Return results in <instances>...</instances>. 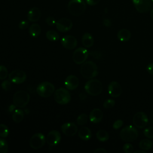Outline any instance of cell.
<instances>
[{
	"label": "cell",
	"mask_w": 153,
	"mask_h": 153,
	"mask_svg": "<svg viewBox=\"0 0 153 153\" xmlns=\"http://www.w3.org/2000/svg\"><path fill=\"white\" fill-rule=\"evenodd\" d=\"M81 75L85 79H91L98 74V69L96 64L92 61H87L82 63L80 68Z\"/></svg>",
	"instance_id": "1"
},
{
	"label": "cell",
	"mask_w": 153,
	"mask_h": 153,
	"mask_svg": "<svg viewBox=\"0 0 153 153\" xmlns=\"http://www.w3.org/2000/svg\"><path fill=\"white\" fill-rule=\"evenodd\" d=\"M85 9L86 4L84 0H70L68 4V10L73 16H78L82 14Z\"/></svg>",
	"instance_id": "2"
},
{
	"label": "cell",
	"mask_w": 153,
	"mask_h": 153,
	"mask_svg": "<svg viewBox=\"0 0 153 153\" xmlns=\"http://www.w3.org/2000/svg\"><path fill=\"white\" fill-rule=\"evenodd\" d=\"M84 89L90 95L96 96L99 95L103 90L102 82L97 79H90L85 84Z\"/></svg>",
	"instance_id": "3"
},
{
	"label": "cell",
	"mask_w": 153,
	"mask_h": 153,
	"mask_svg": "<svg viewBox=\"0 0 153 153\" xmlns=\"http://www.w3.org/2000/svg\"><path fill=\"white\" fill-rule=\"evenodd\" d=\"M139 135L138 131L136 127L129 125L121 129L120 133V138L126 142H131L136 140Z\"/></svg>",
	"instance_id": "4"
},
{
	"label": "cell",
	"mask_w": 153,
	"mask_h": 153,
	"mask_svg": "<svg viewBox=\"0 0 153 153\" xmlns=\"http://www.w3.org/2000/svg\"><path fill=\"white\" fill-rule=\"evenodd\" d=\"M30 100L29 94L25 90H19L14 93L13 97V103L19 108H24Z\"/></svg>",
	"instance_id": "5"
},
{
	"label": "cell",
	"mask_w": 153,
	"mask_h": 153,
	"mask_svg": "<svg viewBox=\"0 0 153 153\" xmlns=\"http://www.w3.org/2000/svg\"><path fill=\"white\" fill-rule=\"evenodd\" d=\"M37 94L42 97L51 96L55 91V87L53 84L48 81L41 82L36 87Z\"/></svg>",
	"instance_id": "6"
},
{
	"label": "cell",
	"mask_w": 153,
	"mask_h": 153,
	"mask_svg": "<svg viewBox=\"0 0 153 153\" xmlns=\"http://www.w3.org/2000/svg\"><path fill=\"white\" fill-rule=\"evenodd\" d=\"M54 100L60 105H66L71 100V95L69 91L64 88H60L54 93Z\"/></svg>",
	"instance_id": "7"
},
{
	"label": "cell",
	"mask_w": 153,
	"mask_h": 153,
	"mask_svg": "<svg viewBox=\"0 0 153 153\" xmlns=\"http://www.w3.org/2000/svg\"><path fill=\"white\" fill-rule=\"evenodd\" d=\"M88 54L89 53L85 48L80 47L74 51L72 55V59L76 64L81 65L85 62Z\"/></svg>",
	"instance_id": "8"
},
{
	"label": "cell",
	"mask_w": 153,
	"mask_h": 153,
	"mask_svg": "<svg viewBox=\"0 0 153 153\" xmlns=\"http://www.w3.org/2000/svg\"><path fill=\"white\" fill-rule=\"evenodd\" d=\"M46 141L44 134L42 133H36L32 135L29 140L30 146L34 149H38L42 148Z\"/></svg>",
	"instance_id": "9"
},
{
	"label": "cell",
	"mask_w": 153,
	"mask_h": 153,
	"mask_svg": "<svg viewBox=\"0 0 153 153\" xmlns=\"http://www.w3.org/2000/svg\"><path fill=\"white\" fill-rule=\"evenodd\" d=\"M136 10L140 13L149 11L152 7V0H132Z\"/></svg>",
	"instance_id": "10"
},
{
	"label": "cell",
	"mask_w": 153,
	"mask_h": 153,
	"mask_svg": "<svg viewBox=\"0 0 153 153\" xmlns=\"http://www.w3.org/2000/svg\"><path fill=\"white\" fill-rule=\"evenodd\" d=\"M134 126L139 128L145 127L148 124V118L147 115L143 112H137L133 118Z\"/></svg>",
	"instance_id": "11"
},
{
	"label": "cell",
	"mask_w": 153,
	"mask_h": 153,
	"mask_svg": "<svg viewBox=\"0 0 153 153\" xmlns=\"http://www.w3.org/2000/svg\"><path fill=\"white\" fill-rule=\"evenodd\" d=\"M8 79L13 83L20 84L24 82L27 78L26 74L22 70H14L8 75Z\"/></svg>",
	"instance_id": "12"
},
{
	"label": "cell",
	"mask_w": 153,
	"mask_h": 153,
	"mask_svg": "<svg viewBox=\"0 0 153 153\" xmlns=\"http://www.w3.org/2000/svg\"><path fill=\"white\" fill-rule=\"evenodd\" d=\"M72 22L68 18H62L56 22V26L57 29L61 32L69 31L72 27Z\"/></svg>",
	"instance_id": "13"
},
{
	"label": "cell",
	"mask_w": 153,
	"mask_h": 153,
	"mask_svg": "<svg viewBox=\"0 0 153 153\" xmlns=\"http://www.w3.org/2000/svg\"><path fill=\"white\" fill-rule=\"evenodd\" d=\"M61 140V135L57 130H51L46 137V142L49 146H53L57 145Z\"/></svg>",
	"instance_id": "14"
},
{
	"label": "cell",
	"mask_w": 153,
	"mask_h": 153,
	"mask_svg": "<svg viewBox=\"0 0 153 153\" xmlns=\"http://www.w3.org/2000/svg\"><path fill=\"white\" fill-rule=\"evenodd\" d=\"M61 130L68 136H74L78 131V127L74 123H66L61 126Z\"/></svg>",
	"instance_id": "15"
},
{
	"label": "cell",
	"mask_w": 153,
	"mask_h": 153,
	"mask_svg": "<svg viewBox=\"0 0 153 153\" xmlns=\"http://www.w3.org/2000/svg\"><path fill=\"white\" fill-rule=\"evenodd\" d=\"M108 90L109 95L112 97H118L122 93V88L120 84L115 81H111L109 83Z\"/></svg>",
	"instance_id": "16"
},
{
	"label": "cell",
	"mask_w": 153,
	"mask_h": 153,
	"mask_svg": "<svg viewBox=\"0 0 153 153\" xmlns=\"http://www.w3.org/2000/svg\"><path fill=\"white\" fill-rule=\"evenodd\" d=\"M62 46L68 50H72L77 45L76 39L72 35H65L61 39Z\"/></svg>",
	"instance_id": "17"
},
{
	"label": "cell",
	"mask_w": 153,
	"mask_h": 153,
	"mask_svg": "<svg viewBox=\"0 0 153 153\" xmlns=\"http://www.w3.org/2000/svg\"><path fill=\"white\" fill-rule=\"evenodd\" d=\"M64 84L68 90H74L79 85V79L76 76L71 75L66 78Z\"/></svg>",
	"instance_id": "18"
},
{
	"label": "cell",
	"mask_w": 153,
	"mask_h": 153,
	"mask_svg": "<svg viewBox=\"0 0 153 153\" xmlns=\"http://www.w3.org/2000/svg\"><path fill=\"white\" fill-rule=\"evenodd\" d=\"M103 116V114L102 110L99 108H94L90 112L89 115V119L91 123L96 124L102 121Z\"/></svg>",
	"instance_id": "19"
},
{
	"label": "cell",
	"mask_w": 153,
	"mask_h": 153,
	"mask_svg": "<svg viewBox=\"0 0 153 153\" xmlns=\"http://www.w3.org/2000/svg\"><path fill=\"white\" fill-rule=\"evenodd\" d=\"M41 16V13L39 8L34 7L32 8L27 13V17L29 22H35L39 20Z\"/></svg>",
	"instance_id": "20"
},
{
	"label": "cell",
	"mask_w": 153,
	"mask_h": 153,
	"mask_svg": "<svg viewBox=\"0 0 153 153\" xmlns=\"http://www.w3.org/2000/svg\"><path fill=\"white\" fill-rule=\"evenodd\" d=\"M78 134L79 137L83 140H88L91 137V131L90 129L85 126L82 127L79 129Z\"/></svg>",
	"instance_id": "21"
},
{
	"label": "cell",
	"mask_w": 153,
	"mask_h": 153,
	"mask_svg": "<svg viewBox=\"0 0 153 153\" xmlns=\"http://www.w3.org/2000/svg\"><path fill=\"white\" fill-rule=\"evenodd\" d=\"M117 38L122 42H127L131 38V32L127 29H122L118 32Z\"/></svg>",
	"instance_id": "22"
},
{
	"label": "cell",
	"mask_w": 153,
	"mask_h": 153,
	"mask_svg": "<svg viewBox=\"0 0 153 153\" xmlns=\"http://www.w3.org/2000/svg\"><path fill=\"white\" fill-rule=\"evenodd\" d=\"M82 45L86 48H90L94 44V38L90 33H85L82 36Z\"/></svg>",
	"instance_id": "23"
},
{
	"label": "cell",
	"mask_w": 153,
	"mask_h": 153,
	"mask_svg": "<svg viewBox=\"0 0 153 153\" xmlns=\"http://www.w3.org/2000/svg\"><path fill=\"white\" fill-rule=\"evenodd\" d=\"M41 32V26L37 23L32 24L29 27V35L33 38L38 37L40 35Z\"/></svg>",
	"instance_id": "24"
},
{
	"label": "cell",
	"mask_w": 153,
	"mask_h": 153,
	"mask_svg": "<svg viewBox=\"0 0 153 153\" xmlns=\"http://www.w3.org/2000/svg\"><path fill=\"white\" fill-rule=\"evenodd\" d=\"M24 115H25L24 112L22 109H16L14 110L12 115V118L15 123H19L23 120L24 118Z\"/></svg>",
	"instance_id": "25"
},
{
	"label": "cell",
	"mask_w": 153,
	"mask_h": 153,
	"mask_svg": "<svg viewBox=\"0 0 153 153\" xmlns=\"http://www.w3.org/2000/svg\"><path fill=\"white\" fill-rule=\"evenodd\" d=\"M96 135V138L100 142H106L109 138V135L108 133L106 130L102 129L98 130Z\"/></svg>",
	"instance_id": "26"
},
{
	"label": "cell",
	"mask_w": 153,
	"mask_h": 153,
	"mask_svg": "<svg viewBox=\"0 0 153 153\" xmlns=\"http://www.w3.org/2000/svg\"><path fill=\"white\" fill-rule=\"evenodd\" d=\"M139 146L141 149L148 151L152 148V142L151 140L148 139H144L140 141L139 143Z\"/></svg>",
	"instance_id": "27"
},
{
	"label": "cell",
	"mask_w": 153,
	"mask_h": 153,
	"mask_svg": "<svg viewBox=\"0 0 153 153\" xmlns=\"http://www.w3.org/2000/svg\"><path fill=\"white\" fill-rule=\"evenodd\" d=\"M46 38L50 41H56L59 39V35L58 33L53 30H48L46 32Z\"/></svg>",
	"instance_id": "28"
},
{
	"label": "cell",
	"mask_w": 153,
	"mask_h": 153,
	"mask_svg": "<svg viewBox=\"0 0 153 153\" xmlns=\"http://www.w3.org/2000/svg\"><path fill=\"white\" fill-rule=\"evenodd\" d=\"M88 115L85 114V113H82L81 114H80L76 119V123L79 126H82L85 124L87 121H88Z\"/></svg>",
	"instance_id": "29"
},
{
	"label": "cell",
	"mask_w": 153,
	"mask_h": 153,
	"mask_svg": "<svg viewBox=\"0 0 153 153\" xmlns=\"http://www.w3.org/2000/svg\"><path fill=\"white\" fill-rule=\"evenodd\" d=\"M8 127L4 124H0V136L2 138H5L8 136Z\"/></svg>",
	"instance_id": "30"
},
{
	"label": "cell",
	"mask_w": 153,
	"mask_h": 153,
	"mask_svg": "<svg viewBox=\"0 0 153 153\" xmlns=\"http://www.w3.org/2000/svg\"><path fill=\"white\" fill-rule=\"evenodd\" d=\"M8 150L7 142L2 138H0V153H7Z\"/></svg>",
	"instance_id": "31"
},
{
	"label": "cell",
	"mask_w": 153,
	"mask_h": 153,
	"mask_svg": "<svg viewBox=\"0 0 153 153\" xmlns=\"http://www.w3.org/2000/svg\"><path fill=\"white\" fill-rule=\"evenodd\" d=\"M144 136L148 139H153V127L149 126L143 130Z\"/></svg>",
	"instance_id": "32"
},
{
	"label": "cell",
	"mask_w": 153,
	"mask_h": 153,
	"mask_svg": "<svg viewBox=\"0 0 153 153\" xmlns=\"http://www.w3.org/2000/svg\"><path fill=\"white\" fill-rule=\"evenodd\" d=\"M8 76L7 68L4 65H0V79H4Z\"/></svg>",
	"instance_id": "33"
},
{
	"label": "cell",
	"mask_w": 153,
	"mask_h": 153,
	"mask_svg": "<svg viewBox=\"0 0 153 153\" xmlns=\"http://www.w3.org/2000/svg\"><path fill=\"white\" fill-rule=\"evenodd\" d=\"M1 87L6 91H9L11 88V82L9 79L4 80L1 83Z\"/></svg>",
	"instance_id": "34"
},
{
	"label": "cell",
	"mask_w": 153,
	"mask_h": 153,
	"mask_svg": "<svg viewBox=\"0 0 153 153\" xmlns=\"http://www.w3.org/2000/svg\"><path fill=\"white\" fill-rule=\"evenodd\" d=\"M115 104V102L114 99H109L106 100L104 103H103V107L106 109H110L114 107V106Z\"/></svg>",
	"instance_id": "35"
},
{
	"label": "cell",
	"mask_w": 153,
	"mask_h": 153,
	"mask_svg": "<svg viewBox=\"0 0 153 153\" xmlns=\"http://www.w3.org/2000/svg\"><path fill=\"white\" fill-rule=\"evenodd\" d=\"M133 146L129 143H125L123 146V150L125 153H131L133 151Z\"/></svg>",
	"instance_id": "36"
},
{
	"label": "cell",
	"mask_w": 153,
	"mask_h": 153,
	"mask_svg": "<svg viewBox=\"0 0 153 153\" xmlns=\"http://www.w3.org/2000/svg\"><path fill=\"white\" fill-rule=\"evenodd\" d=\"M45 22L48 25H49L50 26H53L56 24V21L55 19L51 16L47 17L45 19Z\"/></svg>",
	"instance_id": "37"
},
{
	"label": "cell",
	"mask_w": 153,
	"mask_h": 153,
	"mask_svg": "<svg viewBox=\"0 0 153 153\" xmlns=\"http://www.w3.org/2000/svg\"><path fill=\"white\" fill-rule=\"evenodd\" d=\"M123 124V121L122 120H117L115 121L112 125V127L115 130H117L120 128Z\"/></svg>",
	"instance_id": "38"
},
{
	"label": "cell",
	"mask_w": 153,
	"mask_h": 153,
	"mask_svg": "<svg viewBox=\"0 0 153 153\" xmlns=\"http://www.w3.org/2000/svg\"><path fill=\"white\" fill-rule=\"evenodd\" d=\"M29 22L27 20H24L21 21L19 24V27L20 29H26V28H27V27L29 26Z\"/></svg>",
	"instance_id": "39"
},
{
	"label": "cell",
	"mask_w": 153,
	"mask_h": 153,
	"mask_svg": "<svg viewBox=\"0 0 153 153\" xmlns=\"http://www.w3.org/2000/svg\"><path fill=\"white\" fill-rule=\"evenodd\" d=\"M100 0H85V2L89 5L93 6L97 5Z\"/></svg>",
	"instance_id": "40"
},
{
	"label": "cell",
	"mask_w": 153,
	"mask_h": 153,
	"mask_svg": "<svg viewBox=\"0 0 153 153\" xmlns=\"http://www.w3.org/2000/svg\"><path fill=\"white\" fill-rule=\"evenodd\" d=\"M103 23L104 25V26H105L106 27H111L112 25V23L111 21L109 19H105L103 21Z\"/></svg>",
	"instance_id": "41"
},
{
	"label": "cell",
	"mask_w": 153,
	"mask_h": 153,
	"mask_svg": "<svg viewBox=\"0 0 153 153\" xmlns=\"http://www.w3.org/2000/svg\"><path fill=\"white\" fill-rule=\"evenodd\" d=\"M146 70L151 75H153V63L149 64L146 67Z\"/></svg>",
	"instance_id": "42"
},
{
	"label": "cell",
	"mask_w": 153,
	"mask_h": 153,
	"mask_svg": "<svg viewBox=\"0 0 153 153\" xmlns=\"http://www.w3.org/2000/svg\"><path fill=\"white\" fill-rule=\"evenodd\" d=\"M107 151L106 149L102 148H97L94 151V153H106Z\"/></svg>",
	"instance_id": "43"
},
{
	"label": "cell",
	"mask_w": 153,
	"mask_h": 153,
	"mask_svg": "<svg viewBox=\"0 0 153 153\" xmlns=\"http://www.w3.org/2000/svg\"><path fill=\"white\" fill-rule=\"evenodd\" d=\"M91 55L94 57L95 58H99L101 56V54L100 53V52L98 51H94L91 53Z\"/></svg>",
	"instance_id": "44"
},
{
	"label": "cell",
	"mask_w": 153,
	"mask_h": 153,
	"mask_svg": "<svg viewBox=\"0 0 153 153\" xmlns=\"http://www.w3.org/2000/svg\"><path fill=\"white\" fill-rule=\"evenodd\" d=\"M16 105L14 104V105H11L10 106H9V108H8V111H9V112H13L14 110H15L16 109Z\"/></svg>",
	"instance_id": "45"
},
{
	"label": "cell",
	"mask_w": 153,
	"mask_h": 153,
	"mask_svg": "<svg viewBox=\"0 0 153 153\" xmlns=\"http://www.w3.org/2000/svg\"><path fill=\"white\" fill-rule=\"evenodd\" d=\"M149 119H150L151 123L153 124V109L151 111V113H150Z\"/></svg>",
	"instance_id": "46"
},
{
	"label": "cell",
	"mask_w": 153,
	"mask_h": 153,
	"mask_svg": "<svg viewBox=\"0 0 153 153\" xmlns=\"http://www.w3.org/2000/svg\"><path fill=\"white\" fill-rule=\"evenodd\" d=\"M134 153H146V151L143 150V149H142V150H137V151H134Z\"/></svg>",
	"instance_id": "47"
},
{
	"label": "cell",
	"mask_w": 153,
	"mask_h": 153,
	"mask_svg": "<svg viewBox=\"0 0 153 153\" xmlns=\"http://www.w3.org/2000/svg\"><path fill=\"white\" fill-rule=\"evenodd\" d=\"M150 16L151 19L153 20V8H152L151 10V12H150Z\"/></svg>",
	"instance_id": "48"
},
{
	"label": "cell",
	"mask_w": 153,
	"mask_h": 153,
	"mask_svg": "<svg viewBox=\"0 0 153 153\" xmlns=\"http://www.w3.org/2000/svg\"><path fill=\"white\" fill-rule=\"evenodd\" d=\"M152 3H153V0H152Z\"/></svg>",
	"instance_id": "49"
}]
</instances>
